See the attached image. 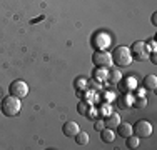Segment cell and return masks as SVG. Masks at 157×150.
Segmentation results:
<instances>
[{
    "label": "cell",
    "instance_id": "obj_1",
    "mask_svg": "<svg viewBox=\"0 0 157 150\" xmlns=\"http://www.w3.org/2000/svg\"><path fill=\"white\" fill-rule=\"evenodd\" d=\"M20 108H22V103L18 97L9 95L5 99H2V102H0V110L5 117H15V115L20 114Z\"/></svg>",
    "mask_w": 157,
    "mask_h": 150
},
{
    "label": "cell",
    "instance_id": "obj_2",
    "mask_svg": "<svg viewBox=\"0 0 157 150\" xmlns=\"http://www.w3.org/2000/svg\"><path fill=\"white\" fill-rule=\"evenodd\" d=\"M112 63H115L117 67H129L132 63V54H130V48L125 45H119L115 47V50L112 52Z\"/></svg>",
    "mask_w": 157,
    "mask_h": 150
},
{
    "label": "cell",
    "instance_id": "obj_3",
    "mask_svg": "<svg viewBox=\"0 0 157 150\" xmlns=\"http://www.w3.org/2000/svg\"><path fill=\"white\" fill-rule=\"evenodd\" d=\"M130 48V54H132V58L137 60V62H144V60L149 58V54H151V47H149L147 42H134Z\"/></svg>",
    "mask_w": 157,
    "mask_h": 150
},
{
    "label": "cell",
    "instance_id": "obj_4",
    "mask_svg": "<svg viewBox=\"0 0 157 150\" xmlns=\"http://www.w3.org/2000/svg\"><path fill=\"white\" fill-rule=\"evenodd\" d=\"M92 63H94L95 67H99V69L109 70V67H112V55L105 50H97V52H94V55H92Z\"/></svg>",
    "mask_w": 157,
    "mask_h": 150
},
{
    "label": "cell",
    "instance_id": "obj_5",
    "mask_svg": "<svg viewBox=\"0 0 157 150\" xmlns=\"http://www.w3.org/2000/svg\"><path fill=\"white\" fill-rule=\"evenodd\" d=\"M132 133L139 138H147L152 135V123L149 120H137L132 127Z\"/></svg>",
    "mask_w": 157,
    "mask_h": 150
},
{
    "label": "cell",
    "instance_id": "obj_6",
    "mask_svg": "<svg viewBox=\"0 0 157 150\" xmlns=\"http://www.w3.org/2000/svg\"><path fill=\"white\" fill-rule=\"evenodd\" d=\"M9 92H10V95H13V97L25 99V97L29 95V85H27V82H24V80H13L9 87Z\"/></svg>",
    "mask_w": 157,
    "mask_h": 150
},
{
    "label": "cell",
    "instance_id": "obj_7",
    "mask_svg": "<svg viewBox=\"0 0 157 150\" xmlns=\"http://www.w3.org/2000/svg\"><path fill=\"white\" fill-rule=\"evenodd\" d=\"M92 43H94V47L97 48V50H104L105 47L110 45V37L107 35V33H104V32H99V33H95Z\"/></svg>",
    "mask_w": 157,
    "mask_h": 150
},
{
    "label": "cell",
    "instance_id": "obj_8",
    "mask_svg": "<svg viewBox=\"0 0 157 150\" xmlns=\"http://www.w3.org/2000/svg\"><path fill=\"white\" fill-rule=\"evenodd\" d=\"M78 130H80L78 123L77 122H72V120H67V122L63 123V127H62V132H63L65 137H75Z\"/></svg>",
    "mask_w": 157,
    "mask_h": 150
},
{
    "label": "cell",
    "instance_id": "obj_9",
    "mask_svg": "<svg viewBox=\"0 0 157 150\" xmlns=\"http://www.w3.org/2000/svg\"><path fill=\"white\" fill-rule=\"evenodd\" d=\"M136 85H137L136 77H127V78H124V80L121 78V82H119V87H121V90H122L124 93L132 92V90L136 88Z\"/></svg>",
    "mask_w": 157,
    "mask_h": 150
},
{
    "label": "cell",
    "instance_id": "obj_10",
    "mask_svg": "<svg viewBox=\"0 0 157 150\" xmlns=\"http://www.w3.org/2000/svg\"><path fill=\"white\" fill-rule=\"evenodd\" d=\"M104 123H105V127H109V129H114L121 123V115L117 114V112H110V114H107L105 120H104Z\"/></svg>",
    "mask_w": 157,
    "mask_h": 150
},
{
    "label": "cell",
    "instance_id": "obj_11",
    "mask_svg": "<svg viewBox=\"0 0 157 150\" xmlns=\"http://www.w3.org/2000/svg\"><path fill=\"white\" fill-rule=\"evenodd\" d=\"M115 130H117V135H121L122 138L132 135V125H130V123H127V122H121L117 127H115Z\"/></svg>",
    "mask_w": 157,
    "mask_h": 150
},
{
    "label": "cell",
    "instance_id": "obj_12",
    "mask_svg": "<svg viewBox=\"0 0 157 150\" xmlns=\"http://www.w3.org/2000/svg\"><path fill=\"white\" fill-rule=\"evenodd\" d=\"M100 138H102L105 144H110V142H114V140H115V132H114V129L104 127V129L100 130Z\"/></svg>",
    "mask_w": 157,
    "mask_h": 150
},
{
    "label": "cell",
    "instance_id": "obj_13",
    "mask_svg": "<svg viewBox=\"0 0 157 150\" xmlns=\"http://www.w3.org/2000/svg\"><path fill=\"white\" fill-rule=\"evenodd\" d=\"M144 88L145 90H152V92L157 88V77L154 73L145 75V77H144Z\"/></svg>",
    "mask_w": 157,
    "mask_h": 150
},
{
    "label": "cell",
    "instance_id": "obj_14",
    "mask_svg": "<svg viewBox=\"0 0 157 150\" xmlns=\"http://www.w3.org/2000/svg\"><path fill=\"white\" fill-rule=\"evenodd\" d=\"M121 78H122V73H121V70L119 69H109L107 70V80L110 82V84H119L121 82Z\"/></svg>",
    "mask_w": 157,
    "mask_h": 150
},
{
    "label": "cell",
    "instance_id": "obj_15",
    "mask_svg": "<svg viewBox=\"0 0 157 150\" xmlns=\"http://www.w3.org/2000/svg\"><path fill=\"white\" fill-rule=\"evenodd\" d=\"M140 144V138L136 137V135H129V137H125V147L127 148H137Z\"/></svg>",
    "mask_w": 157,
    "mask_h": 150
},
{
    "label": "cell",
    "instance_id": "obj_16",
    "mask_svg": "<svg viewBox=\"0 0 157 150\" xmlns=\"http://www.w3.org/2000/svg\"><path fill=\"white\" fill-rule=\"evenodd\" d=\"M74 138H75V142L78 145H87L89 144V133L87 132H82V130H78L77 135Z\"/></svg>",
    "mask_w": 157,
    "mask_h": 150
},
{
    "label": "cell",
    "instance_id": "obj_17",
    "mask_svg": "<svg viewBox=\"0 0 157 150\" xmlns=\"http://www.w3.org/2000/svg\"><path fill=\"white\" fill-rule=\"evenodd\" d=\"M92 75H94V78L97 82H104V80H107V69H99L97 67Z\"/></svg>",
    "mask_w": 157,
    "mask_h": 150
},
{
    "label": "cell",
    "instance_id": "obj_18",
    "mask_svg": "<svg viewBox=\"0 0 157 150\" xmlns=\"http://www.w3.org/2000/svg\"><path fill=\"white\" fill-rule=\"evenodd\" d=\"M87 85H89V82L87 80H85V78L84 77H77L75 78V82H74V87H75L77 90H84V88H87Z\"/></svg>",
    "mask_w": 157,
    "mask_h": 150
},
{
    "label": "cell",
    "instance_id": "obj_19",
    "mask_svg": "<svg viewBox=\"0 0 157 150\" xmlns=\"http://www.w3.org/2000/svg\"><path fill=\"white\" fill-rule=\"evenodd\" d=\"M89 103L85 102V100H82V102H78V105H77V112L80 115H87V112H89Z\"/></svg>",
    "mask_w": 157,
    "mask_h": 150
},
{
    "label": "cell",
    "instance_id": "obj_20",
    "mask_svg": "<svg viewBox=\"0 0 157 150\" xmlns=\"http://www.w3.org/2000/svg\"><path fill=\"white\" fill-rule=\"evenodd\" d=\"M147 105V99H144V97H137L136 100H134V107L136 108H142Z\"/></svg>",
    "mask_w": 157,
    "mask_h": 150
},
{
    "label": "cell",
    "instance_id": "obj_21",
    "mask_svg": "<svg viewBox=\"0 0 157 150\" xmlns=\"http://www.w3.org/2000/svg\"><path fill=\"white\" fill-rule=\"evenodd\" d=\"M149 58H151V62L157 65V52L155 50H151V54H149Z\"/></svg>",
    "mask_w": 157,
    "mask_h": 150
},
{
    "label": "cell",
    "instance_id": "obj_22",
    "mask_svg": "<svg viewBox=\"0 0 157 150\" xmlns=\"http://www.w3.org/2000/svg\"><path fill=\"white\" fill-rule=\"evenodd\" d=\"M94 127H95V130H99V132H100V130L105 127V123H104V120H97V122L94 123Z\"/></svg>",
    "mask_w": 157,
    "mask_h": 150
},
{
    "label": "cell",
    "instance_id": "obj_23",
    "mask_svg": "<svg viewBox=\"0 0 157 150\" xmlns=\"http://www.w3.org/2000/svg\"><path fill=\"white\" fill-rule=\"evenodd\" d=\"M151 20H152V24H154V25H157V12L152 13V18H151Z\"/></svg>",
    "mask_w": 157,
    "mask_h": 150
}]
</instances>
